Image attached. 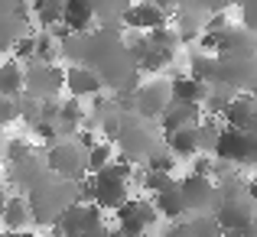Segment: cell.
I'll return each instance as SVG.
<instances>
[{"instance_id": "7402d4cb", "label": "cell", "mask_w": 257, "mask_h": 237, "mask_svg": "<svg viewBox=\"0 0 257 237\" xmlns=\"http://www.w3.org/2000/svg\"><path fill=\"white\" fill-rule=\"evenodd\" d=\"M0 94H7V98H13V101H20L26 94V69L17 59L0 65Z\"/></svg>"}, {"instance_id": "1f68e13d", "label": "cell", "mask_w": 257, "mask_h": 237, "mask_svg": "<svg viewBox=\"0 0 257 237\" xmlns=\"http://www.w3.org/2000/svg\"><path fill=\"white\" fill-rule=\"evenodd\" d=\"M140 185H144V192L160 195V192H170V188H176L179 182H176L170 172H144V175H140Z\"/></svg>"}, {"instance_id": "d590c367", "label": "cell", "mask_w": 257, "mask_h": 237, "mask_svg": "<svg viewBox=\"0 0 257 237\" xmlns=\"http://www.w3.org/2000/svg\"><path fill=\"white\" fill-rule=\"evenodd\" d=\"M17 117H20V104L13 98H7V94H0V127L13 124Z\"/></svg>"}, {"instance_id": "b9f144b4", "label": "cell", "mask_w": 257, "mask_h": 237, "mask_svg": "<svg viewBox=\"0 0 257 237\" xmlns=\"http://www.w3.org/2000/svg\"><path fill=\"white\" fill-rule=\"evenodd\" d=\"M247 188H251V198H254V211H257V179L247 182Z\"/></svg>"}, {"instance_id": "ee69618b", "label": "cell", "mask_w": 257, "mask_h": 237, "mask_svg": "<svg viewBox=\"0 0 257 237\" xmlns=\"http://www.w3.org/2000/svg\"><path fill=\"white\" fill-rule=\"evenodd\" d=\"M107 237H124V231H120V227H111V234Z\"/></svg>"}, {"instance_id": "836d02e7", "label": "cell", "mask_w": 257, "mask_h": 237, "mask_svg": "<svg viewBox=\"0 0 257 237\" xmlns=\"http://www.w3.org/2000/svg\"><path fill=\"white\" fill-rule=\"evenodd\" d=\"M17 104H20V120H26L30 127H36L39 120H43V101H36V98H30V94H23Z\"/></svg>"}, {"instance_id": "277c9868", "label": "cell", "mask_w": 257, "mask_h": 237, "mask_svg": "<svg viewBox=\"0 0 257 237\" xmlns=\"http://www.w3.org/2000/svg\"><path fill=\"white\" fill-rule=\"evenodd\" d=\"M160 143H163V130H160V124H153V120L140 117V114H134V111L120 114L117 146H120V153H124L127 162H134V159L147 162V156H150Z\"/></svg>"}, {"instance_id": "7c38bea8", "label": "cell", "mask_w": 257, "mask_h": 237, "mask_svg": "<svg viewBox=\"0 0 257 237\" xmlns=\"http://www.w3.org/2000/svg\"><path fill=\"white\" fill-rule=\"evenodd\" d=\"M176 7H166V4H131L124 10V30L150 36V33L170 26V13Z\"/></svg>"}, {"instance_id": "4316f807", "label": "cell", "mask_w": 257, "mask_h": 237, "mask_svg": "<svg viewBox=\"0 0 257 237\" xmlns=\"http://www.w3.org/2000/svg\"><path fill=\"white\" fill-rule=\"evenodd\" d=\"M215 72H218V56L212 52H192L189 59V75L202 85H215Z\"/></svg>"}, {"instance_id": "d6986e66", "label": "cell", "mask_w": 257, "mask_h": 237, "mask_svg": "<svg viewBox=\"0 0 257 237\" xmlns=\"http://www.w3.org/2000/svg\"><path fill=\"white\" fill-rule=\"evenodd\" d=\"M202 111H205V107H199V104H179V101H173L170 111L160 117V130H163V137H166V133H176V130H186V127H199L202 120H205Z\"/></svg>"}, {"instance_id": "f546056e", "label": "cell", "mask_w": 257, "mask_h": 237, "mask_svg": "<svg viewBox=\"0 0 257 237\" xmlns=\"http://www.w3.org/2000/svg\"><path fill=\"white\" fill-rule=\"evenodd\" d=\"M225 127L218 124V117H205L199 124V143H202V153H215V146H218V137Z\"/></svg>"}, {"instance_id": "30bf717a", "label": "cell", "mask_w": 257, "mask_h": 237, "mask_svg": "<svg viewBox=\"0 0 257 237\" xmlns=\"http://www.w3.org/2000/svg\"><path fill=\"white\" fill-rule=\"evenodd\" d=\"M170 104H173V88H170V81H163V78L144 81L131 98V111L140 114V117H147V120H153V124H160V117L170 111Z\"/></svg>"}, {"instance_id": "2e32d148", "label": "cell", "mask_w": 257, "mask_h": 237, "mask_svg": "<svg viewBox=\"0 0 257 237\" xmlns=\"http://www.w3.org/2000/svg\"><path fill=\"white\" fill-rule=\"evenodd\" d=\"M65 91H69L75 101H82V98H101L104 81L94 75L88 65H69V69H65Z\"/></svg>"}, {"instance_id": "e0dca14e", "label": "cell", "mask_w": 257, "mask_h": 237, "mask_svg": "<svg viewBox=\"0 0 257 237\" xmlns=\"http://www.w3.org/2000/svg\"><path fill=\"white\" fill-rule=\"evenodd\" d=\"M221 124L231 130H251L257 124V94H234L228 111L221 114Z\"/></svg>"}, {"instance_id": "603a6c76", "label": "cell", "mask_w": 257, "mask_h": 237, "mask_svg": "<svg viewBox=\"0 0 257 237\" xmlns=\"http://www.w3.org/2000/svg\"><path fill=\"white\" fill-rule=\"evenodd\" d=\"M153 208H157V214H160V218L173 221V224L186 221V201H182V188H179V185L170 188V192L153 195Z\"/></svg>"}, {"instance_id": "5bb4252c", "label": "cell", "mask_w": 257, "mask_h": 237, "mask_svg": "<svg viewBox=\"0 0 257 237\" xmlns=\"http://www.w3.org/2000/svg\"><path fill=\"white\" fill-rule=\"evenodd\" d=\"M30 17H33L30 7L13 4V0H0V52H10L26 36Z\"/></svg>"}, {"instance_id": "60d3db41", "label": "cell", "mask_w": 257, "mask_h": 237, "mask_svg": "<svg viewBox=\"0 0 257 237\" xmlns=\"http://www.w3.org/2000/svg\"><path fill=\"white\" fill-rule=\"evenodd\" d=\"M0 237H36L33 231H7V234H0Z\"/></svg>"}, {"instance_id": "ab89813d", "label": "cell", "mask_w": 257, "mask_h": 237, "mask_svg": "<svg viewBox=\"0 0 257 237\" xmlns=\"http://www.w3.org/2000/svg\"><path fill=\"white\" fill-rule=\"evenodd\" d=\"M111 227H98V231H88V234H78V237H107Z\"/></svg>"}, {"instance_id": "4fadbf2b", "label": "cell", "mask_w": 257, "mask_h": 237, "mask_svg": "<svg viewBox=\"0 0 257 237\" xmlns=\"http://www.w3.org/2000/svg\"><path fill=\"white\" fill-rule=\"evenodd\" d=\"M157 208L147 198H131L117 208V227L124 231V237H147L153 224H157Z\"/></svg>"}, {"instance_id": "83f0119b", "label": "cell", "mask_w": 257, "mask_h": 237, "mask_svg": "<svg viewBox=\"0 0 257 237\" xmlns=\"http://www.w3.org/2000/svg\"><path fill=\"white\" fill-rule=\"evenodd\" d=\"M234 101V91L225 85H212L208 88V104H205V114L208 117H221V114L228 111V104Z\"/></svg>"}, {"instance_id": "7bdbcfd3", "label": "cell", "mask_w": 257, "mask_h": 237, "mask_svg": "<svg viewBox=\"0 0 257 237\" xmlns=\"http://www.w3.org/2000/svg\"><path fill=\"white\" fill-rule=\"evenodd\" d=\"M225 237H257V231H238V234H225Z\"/></svg>"}, {"instance_id": "8fae6325", "label": "cell", "mask_w": 257, "mask_h": 237, "mask_svg": "<svg viewBox=\"0 0 257 237\" xmlns=\"http://www.w3.org/2000/svg\"><path fill=\"white\" fill-rule=\"evenodd\" d=\"M65 88V69L59 65H39V62H30L26 65V94L43 104L56 101V94Z\"/></svg>"}, {"instance_id": "ffe728a7", "label": "cell", "mask_w": 257, "mask_h": 237, "mask_svg": "<svg viewBox=\"0 0 257 237\" xmlns=\"http://www.w3.org/2000/svg\"><path fill=\"white\" fill-rule=\"evenodd\" d=\"M170 88H173V101H179V104H199V107H205L208 88H212V85H202V81H195L192 75H173L170 78Z\"/></svg>"}, {"instance_id": "4dcf8cb0", "label": "cell", "mask_w": 257, "mask_h": 237, "mask_svg": "<svg viewBox=\"0 0 257 237\" xmlns=\"http://www.w3.org/2000/svg\"><path fill=\"white\" fill-rule=\"evenodd\" d=\"M114 162V143H98L91 153H88V175H98L101 169H107Z\"/></svg>"}, {"instance_id": "8992f818", "label": "cell", "mask_w": 257, "mask_h": 237, "mask_svg": "<svg viewBox=\"0 0 257 237\" xmlns=\"http://www.w3.org/2000/svg\"><path fill=\"white\" fill-rule=\"evenodd\" d=\"M131 175H134L131 162H111L98 175H88V182H91V201L98 208H114L117 211L124 201H131Z\"/></svg>"}, {"instance_id": "f35d334b", "label": "cell", "mask_w": 257, "mask_h": 237, "mask_svg": "<svg viewBox=\"0 0 257 237\" xmlns=\"http://www.w3.org/2000/svg\"><path fill=\"white\" fill-rule=\"evenodd\" d=\"M7 201H10V195L0 188V224H4V211H7Z\"/></svg>"}, {"instance_id": "ac0fdd59", "label": "cell", "mask_w": 257, "mask_h": 237, "mask_svg": "<svg viewBox=\"0 0 257 237\" xmlns=\"http://www.w3.org/2000/svg\"><path fill=\"white\" fill-rule=\"evenodd\" d=\"M98 17H94V4L91 0H65V13H62V26L78 36H88V33L98 30Z\"/></svg>"}, {"instance_id": "6da1fadb", "label": "cell", "mask_w": 257, "mask_h": 237, "mask_svg": "<svg viewBox=\"0 0 257 237\" xmlns=\"http://www.w3.org/2000/svg\"><path fill=\"white\" fill-rule=\"evenodd\" d=\"M124 26H98L94 33L85 36V62L88 69L94 72L104 88H111L117 98H127L140 88V69H137V59H134L131 46H127L124 36Z\"/></svg>"}, {"instance_id": "ba28073f", "label": "cell", "mask_w": 257, "mask_h": 237, "mask_svg": "<svg viewBox=\"0 0 257 237\" xmlns=\"http://www.w3.org/2000/svg\"><path fill=\"white\" fill-rule=\"evenodd\" d=\"M88 153L78 140H62V143L49 146L46 150V166L52 175L65 182H85L88 179Z\"/></svg>"}, {"instance_id": "74e56055", "label": "cell", "mask_w": 257, "mask_h": 237, "mask_svg": "<svg viewBox=\"0 0 257 237\" xmlns=\"http://www.w3.org/2000/svg\"><path fill=\"white\" fill-rule=\"evenodd\" d=\"M163 237H189V227H186V221H179V224H170Z\"/></svg>"}, {"instance_id": "44dd1931", "label": "cell", "mask_w": 257, "mask_h": 237, "mask_svg": "<svg viewBox=\"0 0 257 237\" xmlns=\"http://www.w3.org/2000/svg\"><path fill=\"white\" fill-rule=\"evenodd\" d=\"M163 143H166V150H170L176 159H195V156L202 153V143H199V127H186V130L166 133Z\"/></svg>"}, {"instance_id": "9c48e42d", "label": "cell", "mask_w": 257, "mask_h": 237, "mask_svg": "<svg viewBox=\"0 0 257 237\" xmlns=\"http://www.w3.org/2000/svg\"><path fill=\"white\" fill-rule=\"evenodd\" d=\"M182 201H186V218H215L218 208V182L205 175H186L179 182Z\"/></svg>"}, {"instance_id": "484cf974", "label": "cell", "mask_w": 257, "mask_h": 237, "mask_svg": "<svg viewBox=\"0 0 257 237\" xmlns=\"http://www.w3.org/2000/svg\"><path fill=\"white\" fill-rule=\"evenodd\" d=\"M33 17L39 20V26H43V33H52L56 26H62V13H65V4H59V0H36V4L30 7Z\"/></svg>"}, {"instance_id": "f1b7e54d", "label": "cell", "mask_w": 257, "mask_h": 237, "mask_svg": "<svg viewBox=\"0 0 257 237\" xmlns=\"http://www.w3.org/2000/svg\"><path fill=\"white\" fill-rule=\"evenodd\" d=\"M56 56H59V43L52 33H36V59L33 62L39 65H56Z\"/></svg>"}, {"instance_id": "7a4b0ae2", "label": "cell", "mask_w": 257, "mask_h": 237, "mask_svg": "<svg viewBox=\"0 0 257 237\" xmlns=\"http://www.w3.org/2000/svg\"><path fill=\"white\" fill-rule=\"evenodd\" d=\"M26 201H30L33 224L56 227L59 218L78 201V182H65V179H59V175L49 172L33 185V192L26 195Z\"/></svg>"}, {"instance_id": "5b68a950", "label": "cell", "mask_w": 257, "mask_h": 237, "mask_svg": "<svg viewBox=\"0 0 257 237\" xmlns=\"http://www.w3.org/2000/svg\"><path fill=\"white\" fill-rule=\"evenodd\" d=\"M7 175H10V182L20 188V195H30L33 185H36L43 175H49L46 153H36L30 143H23V140H10V143H7Z\"/></svg>"}, {"instance_id": "d4e9b609", "label": "cell", "mask_w": 257, "mask_h": 237, "mask_svg": "<svg viewBox=\"0 0 257 237\" xmlns=\"http://www.w3.org/2000/svg\"><path fill=\"white\" fill-rule=\"evenodd\" d=\"M30 224H33V214H30L26 195H10L7 211H4V227L7 231H30Z\"/></svg>"}, {"instance_id": "cb8c5ba5", "label": "cell", "mask_w": 257, "mask_h": 237, "mask_svg": "<svg viewBox=\"0 0 257 237\" xmlns=\"http://www.w3.org/2000/svg\"><path fill=\"white\" fill-rule=\"evenodd\" d=\"M85 124V107L78 104L75 98H69V101H62L59 104V137L62 140H75V133H78V127Z\"/></svg>"}, {"instance_id": "3957f363", "label": "cell", "mask_w": 257, "mask_h": 237, "mask_svg": "<svg viewBox=\"0 0 257 237\" xmlns=\"http://www.w3.org/2000/svg\"><path fill=\"white\" fill-rule=\"evenodd\" d=\"M215 221L225 234H238V231H254V198L247 182L241 179H225L218 185V208H215Z\"/></svg>"}, {"instance_id": "e575fe53", "label": "cell", "mask_w": 257, "mask_h": 237, "mask_svg": "<svg viewBox=\"0 0 257 237\" xmlns=\"http://www.w3.org/2000/svg\"><path fill=\"white\" fill-rule=\"evenodd\" d=\"M13 56H17V62H26V65H30L33 59H36V36H30V33H26V36L13 46Z\"/></svg>"}, {"instance_id": "52a82bcc", "label": "cell", "mask_w": 257, "mask_h": 237, "mask_svg": "<svg viewBox=\"0 0 257 237\" xmlns=\"http://www.w3.org/2000/svg\"><path fill=\"white\" fill-rule=\"evenodd\" d=\"M215 85L231 88L234 94H254V91H257V52H234V56H218Z\"/></svg>"}, {"instance_id": "9a60e30c", "label": "cell", "mask_w": 257, "mask_h": 237, "mask_svg": "<svg viewBox=\"0 0 257 237\" xmlns=\"http://www.w3.org/2000/svg\"><path fill=\"white\" fill-rule=\"evenodd\" d=\"M98 227H104V214H101V208L75 201V205L59 218L56 234L59 237H78V234H88V231H98Z\"/></svg>"}, {"instance_id": "d6a6232c", "label": "cell", "mask_w": 257, "mask_h": 237, "mask_svg": "<svg viewBox=\"0 0 257 237\" xmlns=\"http://www.w3.org/2000/svg\"><path fill=\"white\" fill-rule=\"evenodd\" d=\"M173 166H176V156L166 150V143H160L157 150L147 156V172H170L173 175Z\"/></svg>"}, {"instance_id": "8d00e7d4", "label": "cell", "mask_w": 257, "mask_h": 237, "mask_svg": "<svg viewBox=\"0 0 257 237\" xmlns=\"http://www.w3.org/2000/svg\"><path fill=\"white\" fill-rule=\"evenodd\" d=\"M241 26H244L247 33H257V0H247V4H241Z\"/></svg>"}]
</instances>
